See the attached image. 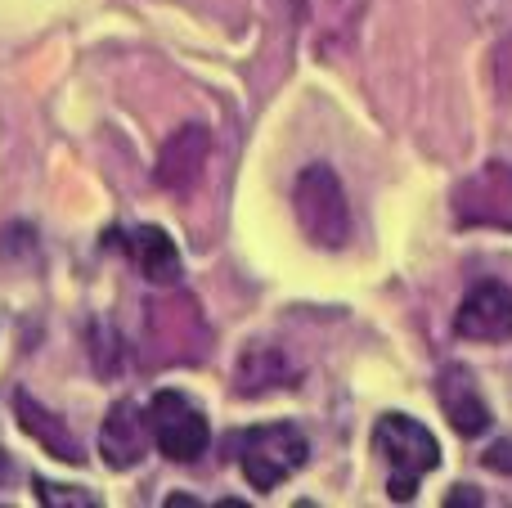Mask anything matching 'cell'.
I'll return each mask as SVG.
<instances>
[{"mask_svg":"<svg viewBox=\"0 0 512 508\" xmlns=\"http://www.w3.org/2000/svg\"><path fill=\"white\" fill-rule=\"evenodd\" d=\"M310 446L301 437V428L292 423H270V428H252L248 437L239 441V468L248 477V486L256 491H274L283 486L301 464H306Z\"/></svg>","mask_w":512,"mask_h":508,"instance_id":"7a4b0ae2","label":"cell"},{"mask_svg":"<svg viewBox=\"0 0 512 508\" xmlns=\"http://www.w3.org/2000/svg\"><path fill=\"white\" fill-rule=\"evenodd\" d=\"M373 450L382 455V464L400 477H423L441 464V446L423 423L405 419V414H382L373 428Z\"/></svg>","mask_w":512,"mask_h":508,"instance_id":"5b68a950","label":"cell"},{"mask_svg":"<svg viewBox=\"0 0 512 508\" xmlns=\"http://www.w3.org/2000/svg\"><path fill=\"white\" fill-rule=\"evenodd\" d=\"M149 432H153V446H158L167 459H176V464H194V459L207 450V441H212V428H207L203 410H198L185 392L153 396Z\"/></svg>","mask_w":512,"mask_h":508,"instance_id":"3957f363","label":"cell"},{"mask_svg":"<svg viewBox=\"0 0 512 508\" xmlns=\"http://www.w3.org/2000/svg\"><path fill=\"white\" fill-rule=\"evenodd\" d=\"M454 216L459 225H490V230H512V167L508 162H486L454 189Z\"/></svg>","mask_w":512,"mask_h":508,"instance_id":"277c9868","label":"cell"},{"mask_svg":"<svg viewBox=\"0 0 512 508\" xmlns=\"http://www.w3.org/2000/svg\"><path fill=\"white\" fill-rule=\"evenodd\" d=\"M454 329L468 342H508L512 338V293L495 279L477 284L463 297L459 315H454Z\"/></svg>","mask_w":512,"mask_h":508,"instance_id":"52a82bcc","label":"cell"},{"mask_svg":"<svg viewBox=\"0 0 512 508\" xmlns=\"http://www.w3.org/2000/svg\"><path fill=\"white\" fill-rule=\"evenodd\" d=\"M36 500L45 508H59V504H72V508H95L99 500L86 491H77V486H54V482H36Z\"/></svg>","mask_w":512,"mask_h":508,"instance_id":"5bb4252c","label":"cell"},{"mask_svg":"<svg viewBox=\"0 0 512 508\" xmlns=\"http://www.w3.org/2000/svg\"><path fill=\"white\" fill-rule=\"evenodd\" d=\"M153 446V432H149V410H140L135 401H117L108 410L104 428H99V455H104L108 468H135Z\"/></svg>","mask_w":512,"mask_h":508,"instance_id":"ba28073f","label":"cell"},{"mask_svg":"<svg viewBox=\"0 0 512 508\" xmlns=\"http://www.w3.org/2000/svg\"><path fill=\"white\" fill-rule=\"evenodd\" d=\"M126 252H131V261L140 266V275L149 279V284H180V252H176V243L167 239V230L140 225V230H131V239H126Z\"/></svg>","mask_w":512,"mask_h":508,"instance_id":"7c38bea8","label":"cell"},{"mask_svg":"<svg viewBox=\"0 0 512 508\" xmlns=\"http://www.w3.org/2000/svg\"><path fill=\"white\" fill-rule=\"evenodd\" d=\"M436 396H441V410H445V419L454 423L459 437H481V432L490 428V405L481 401V387L472 383V374L463 365L441 369Z\"/></svg>","mask_w":512,"mask_h":508,"instance_id":"30bf717a","label":"cell"},{"mask_svg":"<svg viewBox=\"0 0 512 508\" xmlns=\"http://www.w3.org/2000/svg\"><path fill=\"white\" fill-rule=\"evenodd\" d=\"M149 338L158 342V360H198L203 356V315L194 297H162L149 306Z\"/></svg>","mask_w":512,"mask_h":508,"instance_id":"8992f818","label":"cell"},{"mask_svg":"<svg viewBox=\"0 0 512 508\" xmlns=\"http://www.w3.org/2000/svg\"><path fill=\"white\" fill-rule=\"evenodd\" d=\"M292 203H297V221L315 248H342L351 239V207H346V189L333 176V167L315 162L301 171Z\"/></svg>","mask_w":512,"mask_h":508,"instance_id":"6da1fadb","label":"cell"},{"mask_svg":"<svg viewBox=\"0 0 512 508\" xmlns=\"http://www.w3.org/2000/svg\"><path fill=\"white\" fill-rule=\"evenodd\" d=\"M387 491H391V500H396V504L414 500V495H418V477H400V473H391Z\"/></svg>","mask_w":512,"mask_h":508,"instance_id":"2e32d148","label":"cell"},{"mask_svg":"<svg viewBox=\"0 0 512 508\" xmlns=\"http://www.w3.org/2000/svg\"><path fill=\"white\" fill-rule=\"evenodd\" d=\"M486 468H495V473H508L512 477V441H495V446L486 450Z\"/></svg>","mask_w":512,"mask_h":508,"instance_id":"9a60e30c","label":"cell"},{"mask_svg":"<svg viewBox=\"0 0 512 508\" xmlns=\"http://www.w3.org/2000/svg\"><path fill=\"white\" fill-rule=\"evenodd\" d=\"M14 410H18V423H23V432L32 441H41L45 450H50L54 459H63V464H81V446H77V437L68 432V423L59 419V414H50L41 401H32L27 392H18L14 396Z\"/></svg>","mask_w":512,"mask_h":508,"instance_id":"8fae6325","label":"cell"},{"mask_svg":"<svg viewBox=\"0 0 512 508\" xmlns=\"http://www.w3.org/2000/svg\"><path fill=\"white\" fill-rule=\"evenodd\" d=\"M445 504H450V508H459V504H481V495L472 491V486H454V495H450Z\"/></svg>","mask_w":512,"mask_h":508,"instance_id":"e0dca14e","label":"cell"},{"mask_svg":"<svg viewBox=\"0 0 512 508\" xmlns=\"http://www.w3.org/2000/svg\"><path fill=\"white\" fill-rule=\"evenodd\" d=\"M207 149H212V140H207L203 126H180L158 153V171H153L158 185L171 189V194L194 189L198 176H203V167H207Z\"/></svg>","mask_w":512,"mask_h":508,"instance_id":"9c48e42d","label":"cell"},{"mask_svg":"<svg viewBox=\"0 0 512 508\" xmlns=\"http://www.w3.org/2000/svg\"><path fill=\"white\" fill-rule=\"evenodd\" d=\"M270 387H288V369H283L279 351H265V347H252L248 356L239 360V392L243 396H261Z\"/></svg>","mask_w":512,"mask_h":508,"instance_id":"4fadbf2b","label":"cell"}]
</instances>
